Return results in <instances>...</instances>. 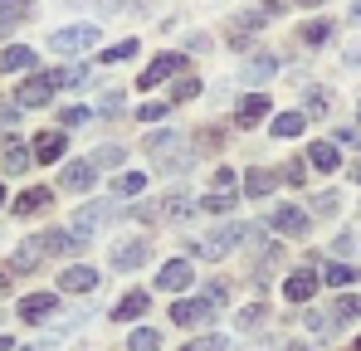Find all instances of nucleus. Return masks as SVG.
I'll return each mask as SVG.
<instances>
[{"mask_svg":"<svg viewBox=\"0 0 361 351\" xmlns=\"http://www.w3.org/2000/svg\"><path fill=\"white\" fill-rule=\"evenodd\" d=\"M54 83H59V88H83V83H88V63H73V68H63Z\"/></svg>","mask_w":361,"mask_h":351,"instance_id":"obj_29","label":"nucleus"},{"mask_svg":"<svg viewBox=\"0 0 361 351\" xmlns=\"http://www.w3.org/2000/svg\"><path fill=\"white\" fill-rule=\"evenodd\" d=\"M274 230L288 234V239H302V234H307V215H302L298 205H279V210H274Z\"/></svg>","mask_w":361,"mask_h":351,"instance_id":"obj_9","label":"nucleus"},{"mask_svg":"<svg viewBox=\"0 0 361 351\" xmlns=\"http://www.w3.org/2000/svg\"><path fill=\"white\" fill-rule=\"evenodd\" d=\"M132 54H137V39H122V44H113V49H103V63H127Z\"/></svg>","mask_w":361,"mask_h":351,"instance_id":"obj_31","label":"nucleus"},{"mask_svg":"<svg viewBox=\"0 0 361 351\" xmlns=\"http://www.w3.org/2000/svg\"><path fill=\"white\" fill-rule=\"evenodd\" d=\"M98 44V30L93 25H73V30H54L49 35V49L54 54H83V49H93Z\"/></svg>","mask_w":361,"mask_h":351,"instance_id":"obj_1","label":"nucleus"},{"mask_svg":"<svg viewBox=\"0 0 361 351\" xmlns=\"http://www.w3.org/2000/svg\"><path fill=\"white\" fill-rule=\"evenodd\" d=\"M337 142H347V147H357V142H361V132H357V127H342V132H337Z\"/></svg>","mask_w":361,"mask_h":351,"instance_id":"obj_44","label":"nucleus"},{"mask_svg":"<svg viewBox=\"0 0 361 351\" xmlns=\"http://www.w3.org/2000/svg\"><path fill=\"white\" fill-rule=\"evenodd\" d=\"M302 161H312L317 171H337V161H342V156H337V147H332V142H312Z\"/></svg>","mask_w":361,"mask_h":351,"instance_id":"obj_15","label":"nucleus"},{"mask_svg":"<svg viewBox=\"0 0 361 351\" xmlns=\"http://www.w3.org/2000/svg\"><path fill=\"white\" fill-rule=\"evenodd\" d=\"M35 63V49H25V44H10L5 54H0V68L5 73H20V68H30Z\"/></svg>","mask_w":361,"mask_h":351,"instance_id":"obj_19","label":"nucleus"},{"mask_svg":"<svg viewBox=\"0 0 361 351\" xmlns=\"http://www.w3.org/2000/svg\"><path fill=\"white\" fill-rule=\"evenodd\" d=\"M357 117H361V108H357Z\"/></svg>","mask_w":361,"mask_h":351,"instance_id":"obj_51","label":"nucleus"},{"mask_svg":"<svg viewBox=\"0 0 361 351\" xmlns=\"http://www.w3.org/2000/svg\"><path fill=\"white\" fill-rule=\"evenodd\" d=\"M210 317H215V302L210 297H185V302L171 307V322L176 327H205Z\"/></svg>","mask_w":361,"mask_h":351,"instance_id":"obj_3","label":"nucleus"},{"mask_svg":"<svg viewBox=\"0 0 361 351\" xmlns=\"http://www.w3.org/2000/svg\"><path fill=\"white\" fill-rule=\"evenodd\" d=\"M54 88H59V83H54V73H35V78L20 88V98H15V103H20V108H44V103L54 98Z\"/></svg>","mask_w":361,"mask_h":351,"instance_id":"obj_6","label":"nucleus"},{"mask_svg":"<svg viewBox=\"0 0 361 351\" xmlns=\"http://www.w3.org/2000/svg\"><path fill=\"white\" fill-rule=\"evenodd\" d=\"M264 322V307H244L240 312V327H259Z\"/></svg>","mask_w":361,"mask_h":351,"instance_id":"obj_40","label":"nucleus"},{"mask_svg":"<svg viewBox=\"0 0 361 351\" xmlns=\"http://www.w3.org/2000/svg\"><path fill=\"white\" fill-rule=\"evenodd\" d=\"M352 20H361V0H357V5H352Z\"/></svg>","mask_w":361,"mask_h":351,"instance_id":"obj_46","label":"nucleus"},{"mask_svg":"<svg viewBox=\"0 0 361 351\" xmlns=\"http://www.w3.org/2000/svg\"><path fill=\"white\" fill-rule=\"evenodd\" d=\"M171 147H176V132H152V137H147V152H152V156H161V152H171Z\"/></svg>","mask_w":361,"mask_h":351,"instance_id":"obj_33","label":"nucleus"},{"mask_svg":"<svg viewBox=\"0 0 361 351\" xmlns=\"http://www.w3.org/2000/svg\"><path fill=\"white\" fill-rule=\"evenodd\" d=\"M288 351H312V347H302V342H293V347H288Z\"/></svg>","mask_w":361,"mask_h":351,"instance_id":"obj_47","label":"nucleus"},{"mask_svg":"<svg viewBox=\"0 0 361 351\" xmlns=\"http://www.w3.org/2000/svg\"><path fill=\"white\" fill-rule=\"evenodd\" d=\"M98 108H103V117H118L122 113V93H103V103H98Z\"/></svg>","mask_w":361,"mask_h":351,"instance_id":"obj_38","label":"nucleus"},{"mask_svg":"<svg viewBox=\"0 0 361 351\" xmlns=\"http://www.w3.org/2000/svg\"><path fill=\"white\" fill-rule=\"evenodd\" d=\"M302 127H307V117H302V113H279V117H274V137H298Z\"/></svg>","mask_w":361,"mask_h":351,"instance_id":"obj_23","label":"nucleus"},{"mask_svg":"<svg viewBox=\"0 0 361 351\" xmlns=\"http://www.w3.org/2000/svg\"><path fill=\"white\" fill-rule=\"evenodd\" d=\"M230 185H235V171H230V166H220V171H215V190H230Z\"/></svg>","mask_w":361,"mask_h":351,"instance_id":"obj_43","label":"nucleus"},{"mask_svg":"<svg viewBox=\"0 0 361 351\" xmlns=\"http://www.w3.org/2000/svg\"><path fill=\"white\" fill-rule=\"evenodd\" d=\"M200 205H205V210H215V215H225V210L235 205V195H230V190H215V195H205Z\"/></svg>","mask_w":361,"mask_h":351,"instance_id":"obj_35","label":"nucleus"},{"mask_svg":"<svg viewBox=\"0 0 361 351\" xmlns=\"http://www.w3.org/2000/svg\"><path fill=\"white\" fill-rule=\"evenodd\" d=\"M264 117H269V98H264V93H249L240 103V127H259Z\"/></svg>","mask_w":361,"mask_h":351,"instance_id":"obj_14","label":"nucleus"},{"mask_svg":"<svg viewBox=\"0 0 361 351\" xmlns=\"http://www.w3.org/2000/svg\"><path fill=\"white\" fill-rule=\"evenodd\" d=\"M59 122H63V127H88V122H93V113H88V108H63Z\"/></svg>","mask_w":361,"mask_h":351,"instance_id":"obj_36","label":"nucleus"},{"mask_svg":"<svg viewBox=\"0 0 361 351\" xmlns=\"http://www.w3.org/2000/svg\"><path fill=\"white\" fill-rule=\"evenodd\" d=\"M195 93H200V83H195V78H180V83H176V98H195Z\"/></svg>","mask_w":361,"mask_h":351,"instance_id":"obj_42","label":"nucleus"},{"mask_svg":"<svg viewBox=\"0 0 361 351\" xmlns=\"http://www.w3.org/2000/svg\"><path fill=\"white\" fill-rule=\"evenodd\" d=\"M122 161H127L122 147H98V152H93V166H122Z\"/></svg>","mask_w":361,"mask_h":351,"instance_id":"obj_32","label":"nucleus"},{"mask_svg":"<svg viewBox=\"0 0 361 351\" xmlns=\"http://www.w3.org/2000/svg\"><path fill=\"white\" fill-rule=\"evenodd\" d=\"M49 200H54V195H49L44 185H35V190H25V195L15 200V210H20V215H35V210H39V205H49Z\"/></svg>","mask_w":361,"mask_h":351,"instance_id":"obj_21","label":"nucleus"},{"mask_svg":"<svg viewBox=\"0 0 361 351\" xmlns=\"http://www.w3.org/2000/svg\"><path fill=\"white\" fill-rule=\"evenodd\" d=\"M0 200H5V185H0Z\"/></svg>","mask_w":361,"mask_h":351,"instance_id":"obj_49","label":"nucleus"},{"mask_svg":"<svg viewBox=\"0 0 361 351\" xmlns=\"http://www.w3.org/2000/svg\"><path fill=\"white\" fill-rule=\"evenodd\" d=\"M225 347H230V342L210 332V337H195V342H185V347H180V351H225Z\"/></svg>","mask_w":361,"mask_h":351,"instance_id":"obj_34","label":"nucleus"},{"mask_svg":"<svg viewBox=\"0 0 361 351\" xmlns=\"http://www.w3.org/2000/svg\"><path fill=\"white\" fill-rule=\"evenodd\" d=\"M302 176H307V171H302L298 161H288V166H283V180H288V185H302Z\"/></svg>","mask_w":361,"mask_h":351,"instance_id":"obj_41","label":"nucleus"},{"mask_svg":"<svg viewBox=\"0 0 361 351\" xmlns=\"http://www.w3.org/2000/svg\"><path fill=\"white\" fill-rule=\"evenodd\" d=\"M59 283H63V292H93V288H98V269H88V264H73V269L63 273Z\"/></svg>","mask_w":361,"mask_h":351,"instance_id":"obj_12","label":"nucleus"},{"mask_svg":"<svg viewBox=\"0 0 361 351\" xmlns=\"http://www.w3.org/2000/svg\"><path fill=\"white\" fill-rule=\"evenodd\" d=\"M113 215H118V205H113V200H93V205H83V210L73 215V230L88 239L93 230H103V225H108Z\"/></svg>","mask_w":361,"mask_h":351,"instance_id":"obj_4","label":"nucleus"},{"mask_svg":"<svg viewBox=\"0 0 361 351\" xmlns=\"http://www.w3.org/2000/svg\"><path fill=\"white\" fill-rule=\"evenodd\" d=\"M180 68H185V58H180V54L152 58V63H147V73H142V88H157L161 78H171V73H180Z\"/></svg>","mask_w":361,"mask_h":351,"instance_id":"obj_11","label":"nucleus"},{"mask_svg":"<svg viewBox=\"0 0 361 351\" xmlns=\"http://www.w3.org/2000/svg\"><path fill=\"white\" fill-rule=\"evenodd\" d=\"M302 5H322V0H302Z\"/></svg>","mask_w":361,"mask_h":351,"instance_id":"obj_48","label":"nucleus"},{"mask_svg":"<svg viewBox=\"0 0 361 351\" xmlns=\"http://www.w3.org/2000/svg\"><path fill=\"white\" fill-rule=\"evenodd\" d=\"M337 200H342L337 190H322V195H317V215H332V210H337Z\"/></svg>","mask_w":361,"mask_h":351,"instance_id":"obj_37","label":"nucleus"},{"mask_svg":"<svg viewBox=\"0 0 361 351\" xmlns=\"http://www.w3.org/2000/svg\"><path fill=\"white\" fill-rule=\"evenodd\" d=\"M93 180H98V166H83V161H73V166L63 171V190H93Z\"/></svg>","mask_w":361,"mask_h":351,"instance_id":"obj_16","label":"nucleus"},{"mask_svg":"<svg viewBox=\"0 0 361 351\" xmlns=\"http://www.w3.org/2000/svg\"><path fill=\"white\" fill-rule=\"evenodd\" d=\"M244 239V225H225V230H215V234H205V239H195V254L200 259H225L235 244Z\"/></svg>","mask_w":361,"mask_h":351,"instance_id":"obj_2","label":"nucleus"},{"mask_svg":"<svg viewBox=\"0 0 361 351\" xmlns=\"http://www.w3.org/2000/svg\"><path fill=\"white\" fill-rule=\"evenodd\" d=\"M274 185H279V176H274V171H264V166H254V171L244 176V190H249L254 200H259V195H269Z\"/></svg>","mask_w":361,"mask_h":351,"instance_id":"obj_18","label":"nucleus"},{"mask_svg":"<svg viewBox=\"0 0 361 351\" xmlns=\"http://www.w3.org/2000/svg\"><path fill=\"white\" fill-rule=\"evenodd\" d=\"M44 254H49V244H44V234H35V239H25V244L10 254V264H5V269H10V273H30V269H39V259H44Z\"/></svg>","mask_w":361,"mask_h":351,"instance_id":"obj_5","label":"nucleus"},{"mask_svg":"<svg viewBox=\"0 0 361 351\" xmlns=\"http://www.w3.org/2000/svg\"><path fill=\"white\" fill-rule=\"evenodd\" d=\"M137 117H142V122H161V117H166V103H147Z\"/></svg>","mask_w":361,"mask_h":351,"instance_id":"obj_39","label":"nucleus"},{"mask_svg":"<svg viewBox=\"0 0 361 351\" xmlns=\"http://www.w3.org/2000/svg\"><path fill=\"white\" fill-rule=\"evenodd\" d=\"M54 307H59L54 292H30V297H20V317H25V322H44V317H54Z\"/></svg>","mask_w":361,"mask_h":351,"instance_id":"obj_8","label":"nucleus"},{"mask_svg":"<svg viewBox=\"0 0 361 351\" xmlns=\"http://www.w3.org/2000/svg\"><path fill=\"white\" fill-rule=\"evenodd\" d=\"M322 39H332V25L327 20H307L302 25V44H322Z\"/></svg>","mask_w":361,"mask_h":351,"instance_id":"obj_28","label":"nucleus"},{"mask_svg":"<svg viewBox=\"0 0 361 351\" xmlns=\"http://www.w3.org/2000/svg\"><path fill=\"white\" fill-rule=\"evenodd\" d=\"M357 180H361V166H357Z\"/></svg>","mask_w":361,"mask_h":351,"instance_id":"obj_50","label":"nucleus"},{"mask_svg":"<svg viewBox=\"0 0 361 351\" xmlns=\"http://www.w3.org/2000/svg\"><path fill=\"white\" fill-rule=\"evenodd\" d=\"M312 292H317V278H312L307 269H298V273H293V278L283 283V297H288V302H307Z\"/></svg>","mask_w":361,"mask_h":351,"instance_id":"obj_13","label":"nucleus"},{"mask_svg":"<svg viewBox=\"0 0 361 351\" xmlns=\"http://www.w3.org/2000/svg\"><path fill=\"white\" fill-rule=\"evenodd\" d=\"M190 278H195V269H190L185 259H171V264H161V278H157V288L185 292V288H190Z\"/></svg>","mask_w":361,"mask_h":351,"instance_id":"obj_7","label":"nucleus"},{"mask_svg":"<svg viewBox=\"0 0 361 351\" xmlns=\"http://www.w3.org/2000/svg\"><path fill=\"white\" fill-rule=\"evenodd\" d=\"M327 283H332V288H352V283H357V269H352V264H327Z\"/></svg>","mask_w":361,"mask_h":351,"instance_id":"obj_26","label":"nucleus"},{"mask_svg":"<svg viewBox=\"0 0 361 351\" xmlns=\"http://www.w3.org/2000/svg\"><path fill=\"white\" fill-rule=\"evenodd\" d=\"M127 351H161V332H152V327H137V332L127 337Z\"/></svg>","mask_w":361,"mask_h":351,"instance_id":"obj_22","label":"nucleus"},{"mask_svg":"<svg viewBox=\"0 0 361 351\" xmlns=\"http://www.w3.org/2000/svg\"><path fill=\"white\" fill-rule=\"evenodd\" d=\"M361 317V297H337V307H332V322L342 327V322H357Z\"/></svg>","mask_w":361,"mask_h":351,"instance_id":"obj_25","label":"nucleus"},{"mask_svg":"<svg viewBox=\"0 0 361 351\" xmlns=\"http://www.w3.org/2000/svg\"><path fill=\"white\" fill-rule=\"evenodd\" d=\"M35 156H39V161H59V156H63V137H59V132L39 137V142H35Z\"/></svg>","mask_w":361,"mask_h":351,"instance_id":"obj_24","label":"nucleus"},{"mask_svg":"<svg viewBox=\"0 0 361 351\" xmlns=\"http://www.w3.org/2000/svg\"><path fill=\"white\" fill-rule=\"evenodd\" d=\"M10 347H15V342H10V337H0V351H10Z\"/></svg>","mask_w":361,"mask_h":351,"instance_id":"obj_45","label":"nucleus"},{"mask_svg":"<svg viewBox=\"0 0 361 351\" xmlns=\"http://www.w3.org/2000/svg\"><path fill=\"white\" fill-rule=\"evenodd\" d=\"M44 244H49V254H78L88 239H73V234H63V230H54V234H44Z\"/></svg>","mask_w":361,"mask_h":351,"instance_id":"obj_20","label":"nucleus"},{"mask_svg":"<svg viewBox=\"0 0 361 351\" xmlns=\"http://www.w3.org/2000/svg\"><path fill=\"white\" fill-rule=\"evenodd\" d=\"M0 166H5V176H25V171H30V147L10 142V147H5V156H0Z\"/></svg>","mask_w":361,"mask_h":351,"instance_id":"obj_17","label":"nucleus"},{"mask_svg":"<svg viewBox=\"0 0 361 351\" xmlns=\"http://www.w3.org/2000/svg\"><path fill=\"white\" fill-rule=\"evenodd\" d=\"M152 259V244L147 239H132V244H118L113 249V269H142Z\"/></svg>","mask_w":361,"mask_h":351,"instance_id":"obj_10","label":"nucleus"},{"mask_svg":"<svg viewBox=\"0 0 361 351\" xmlns=\"http://www.w3.org/2000/svg\"><path fill=\"white\" fill-rule=\"evenodd\" d=\"M142 190H147V176H142V171L118 176V195H142Z\"/></svg>","mask_w":361,"mask_h":351,"instance_id":"obj_30","label":"nucleus"},{"mask_svg":"<svg viewBox=\"0 0 361 351\" xmlns=\"http://www.w3.org/2000/svg\"><path fill=\"white\" fill-rule=\"evenodd\" d=\"M147 302H152L147 292H127V297L118 302V317H142V312H147Z\"/></svg>","mask_w":361,"mask_h":351,"instance_id":"obj_27","label":"nucleus"}]
</instances>
